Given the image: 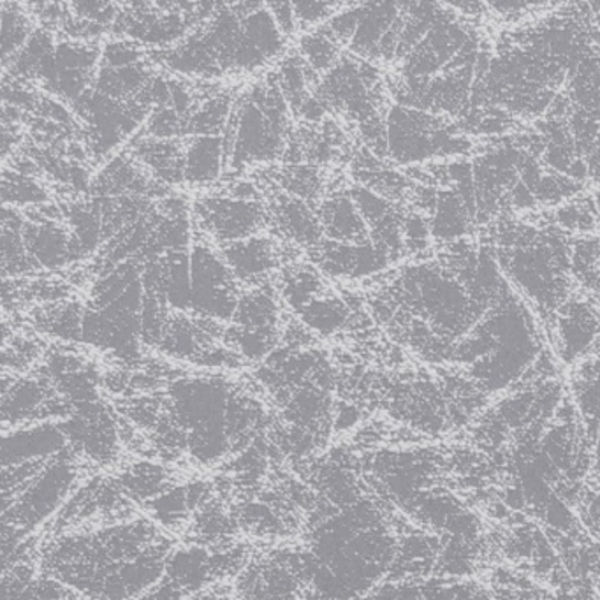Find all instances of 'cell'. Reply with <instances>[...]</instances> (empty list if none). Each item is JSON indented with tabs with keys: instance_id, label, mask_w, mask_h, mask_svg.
<instances>
[{
	"instance_id": "cell-1",
	"label": "cell",
	"mask_w": 600,
	"mask_h": 600,
	"mask_svg": "<svg viewBox=\"0 0 600 600\" xmlns=\"http://www.w3.org/2000/svg\"><path fill=\"white\" fill-rule=\"evenodd\" d=\"M286 101L274 87H254L233 110L225 142L231 148V166L243 168L247 164L269 163L284 155L286 136Z\"/></svg>"
},
{
	"instance_id": "cell-27",
	"label": "cell",
	"mask_w": 600,
	"mask_h": 600,
	"mask_svg": "<svg viewBox=\"0 0 600 600\" xmlns=\"http://www.w3.org/2000/svg\"><path fill=\"white\" fill-rule=\"evenodd\" d=\"M2 195H4L5 204L45 203L48 198L43 187L37 186L36 181H32L27 175H22V173H13V175L5 173Z\"/></svg>"
},
{
	"instance_id": "cell-19",
	"label": "cell",
	"mask_w": 600,
	"mask_h": 600,
	"mask_svg": "<svg viewBox=\"0 0 600 600\" xmlns=\"http://www.w3.org/2000/svg\"><path fill=\"white\" fill-rule=\"evenodd\" d=\"M210 560L204 549H184L168 558V573L173 587L196 588L207 579Z\"/></svg>"
},
{
	"instance_id": "cell-7",
	"label": "cell",
	"mask_w": 600,
	"mask_h": 600,
	"mask_svg": "<svg viewBox=\"0 0 600 600\" xmlns=\"http://www.w3.org/2000/svg\"><path fill=\"white\" fill-rule=\"evenodd\" d=\"M23 242L32 265L54 269L67 265L73 257V234L54 222L23 225Z\"/></svg>"
},
{
	"instance_id": "cell-5",
	"label": "cell",
	"mask_w": 600,
	"mask_h": 600,
	"mask_svg": "<svg viewBox=\"0 0 600 600\" xmlns=\"http://www.w3.org/2000/svg\"><path fill=\"white\" fill-rule=\"evenodd\" d=\"M319 266L330 275L362 277L385 268L389 256L376 245H345V243L324 242L315 247Z\"/></svg>"
},
{
	"instance_id": "cell-32",
	"label": "cell",
	"mask_w": 600,
	"mask_h": 600,
	"mask_svg": "<svg viewBox=\"0 0 600 600\" xmlns=\"http://www.w3.org/2000/svg\"><path fill=\"white\" fill-rule=\"evenodd\" d=\"M69 10L75 11L78 19L99 25H107L116 16V5L107 2H73Z\"/></svg>"
},
{
	"instance_id": "cell-21",
	"label": "cell",
	"mask_w": 600,
	"mask_h": 600,
	"mask_svg": "<svg viewBox=\"0 0 600 600\" xmlns=\"http://www.w3.org/2000/svg\"><path fill=\"white\" fill-rule=\"evenodd\" d=\"M85 310L78 303L54 307L43 310V318L40 319L41 327L52 335L67 338V341H80L84 336Z\"/></svg>"
},
{
	"instance_id": "cell-9",
	"label": "cell",
	"mask_w": 600,
	"mask_h": 600,
	"mask_svg": "<svg viewBox=\"0 0 600 600\" xmlns=\"http://www.w3.org/2000/svg\"><path fill=\"white\" fill-rule=\"evenodd\" d=\"M225 265L230 266L234 277L243 282H252L265 277L277 265L274 243L266 238H248L227 243L222 251Z\"/></svg>"
},
{
	"instance_id": "cell-25",
	"label": "cell",
	"mask_w": 600,
	"mask_h": 600,
	"mask_svg": "<svg viewBox=\"0 0 600 600\" xmlns=\"http://www.w3.org/2000/svg\"><path fill=\"white\" fill-rule=\"evenodd\" d=\"M323 291V284L319 280L314 269H296L295 274L286 280L284 298L292 309L300 312L303 307L309 305L310 301L319 298V292Z\"/></svg>"
},
{
	"instance_id": "cell-28",
	"label": "cell",
	"mask_w": 600,
	"mask_h": 600,
	"mask_svg": "<svg viewBox=\"0 0 600 600\" xmlns=\"http://www.w3.org/2000/svg\"><path fill=\"white\" fill-rule=\"evenodd\" d=\"M282 186L300 199L314 198L321 189V177L310 166H292L282 173Z\"/></svg>"
},
{
	"instance_id": "cell-23",
	"label": "cell",
	"mask_w": 600,
	"mask_h": 600,
	"mask_svg": "<svg viewBox=\"0 0 600 600\" xmlns=\"http://www.w3.org/2000/svg\"><path fill=\"white\" fill-rule=\"evenodd\" d=\"M300 52L315 73L332 71L338 63V43L324 31L301 37Z\"/></svg>"
},
{
	"instance_id": "cell-17",
	"label": "cell",
	"mask_w": 600,
	"mask_h": 600,
	"mask_svg": "<svg viewBox=\"0 0 600 600\" xmlns=\"http://www.w3.org/2000/svg\"><path fill=\"white\" fill-rule=\"evenodd\" d=\"M23 222L19 213L11 212L5 208L2 215V268L4 275L22 274L25 269L31 268L32 260L27 254V247L23 242Z\"/></svg>"
},
{
	"instance_id": "cell-24",
	"label": "cell",
	"mask_w": 600,
	"mask_h": 600,
	"mask_svg": "<svg viewBox=\"0 0 600 600\" xmlns=\"http://www.w3.org/2000/svg\"><path fill=\"white\" fill-rule=\"evenodd\" d=\"M330 414V400L326 393L318 388H303L292 395L291 402L287 403V415L295 423L312 424Z\"/></svg>"
},
{
	"instance_id": "cell-3",
	"label": "cell",
	"mask_w": 600,
	"mask_h": 600,
	"mask_svg": "<svg viewBox=\"0 0 600 600\" xmlns=\"http://www.w3.org/2000/svg\"><path fill=\"white\" fill-rule=\"evenodd\" d=\"M201 227L225 243L242 242L263 227L266 213L256 201L207 198L196 204Z\"/></svg>"
},
{
	"instance_id": "cell-33",
	"label": "cell",
	"mask_w": 600,
	"mask_h": 600,
	"mask_svg": "<svg viewBox=\"0 0 600 600\" xmlns=\"http://www.w3.org/2000/svg\"><path fill=\"white\" fill-rule=\"evenodd\" d=\"M268 10L274 16L277 27L280 29L284 36H291L292 32L298 27L296 22L295 5L289 2H269Z\"/></svg>"
},
{
	"instance_id": "cell-4",
	"label": "cell",
	"mask_w": 600,
	"mask_h": 600,
	"mask_svg": "<svg viewBox=\"0 0 600 600\" xmlns=\"http://www.w3.org/2000/svg\"><path fill=\"white\" fill-rule=\"evenodd\" d=\"M29 477L27 488H23L20 495L19 505L14 521H19L22 526L37 525L41 520H45L57 509L58 502L66 497L67 491L75 481V468L66 459L52 462L46 467L41 468L40 476Z\"/></svg>"
},
{
	"instance_id": "cell-10",
	"label": "cell",
	"mask_w": 600,
	"mask_h": 600,
	"mask_svg": "<svg viewBox=\"0 0 600 600\" xmlns=\"http://www.w3.org/2000/svg\"><path fill=\"white\" fill-rule=\"evenodd\" d=\"M274 219L280 234L292 242L318 247L324 236L318 213L312 212L303 199H280L275 208Z\"/></svg>"
},
{
	"instance_id": "cell-15",
	"label": "cell",
	"mask_w": 600,
	"mask_h": 600,
	"mask_svg": "<svg viewBox=\"0 0 600 600\" xmlns=\"http://www.w3.org/2000/svg\"><path fill=\"white\" fill-rule=\"evenodd\" d=\"M48 403V388L41 380L25 379L13 382V388H4L2 412L4 421L25 420Z\"/></svg>"
},
{
	"instance_id": "cell-18",
	"label": "cell",
	"mask_w": 600,
	"mask_h": 600,
	"mask_svg": "<svg viewBox=\"0 0 600 600\" xmlns=\"http://www.w3.org/2000/svg\"><path fill=\"white\" fill-rule=\"evenodd\" d=\"M300 315L303 324H307L310 330L327 336L338 332L347 323L349 307L338 298L326 296V298H315L310 301L309 305L300 310Z\"/></svg>"
},
{
	"instance_id": "cell-26",
	"label": "cell",
	"mask_w": 600,
	"mask_h": 600,
	"mask_svg": "<svg viewBox=\"0 0 600 600\" xmlns=\"http://www.w3.org/2000/svg\"><path fill=\"white\" fill-rule=\"evenodd\" d=\"M230 111V101L227 98H215L208 101L204 107L187 122V131L195 133L196 136H216V131H221L222 125L227 119Z\"/></svg>"
},
{
	"instance_id": "cell-22",
	"label": "cell",
	"mask_w": 600,
	"mask_h": 600,
	"mask_svg": "<svg viewBox=\"0 0 600 600\" xmlns=\"http://www.w3.org/2000/svg\"><path fill=\"white\" fill-rule=\"evenodd\" d=\"M31 31V22H29L25 13H22L16 5H4V10H2V29H0L4 66H8L10 58L20 54V49L27 45L29 40L32 37Z\"/></svg>"
},
{
	"instance_id": "cell-12",
	"label": "cell",
	"mask_w": 600,
	"mask_h": 600,
	"mask_svg": "<svg viewBox=\"0 0 600 600\" xmlns=\"http://www.w3.org/2000/svg\"><path fill=\"white\" fill-rule=\"evenodd\" d=\"M136 155L166 184H180L186 180V148L171 140H145L137 146Z\"/></svg>"
},
{
	"instance_id": "cell-20",
	"label": "cell",
	"mask_w": 600,
	"mask_h": 600,
	"mask_svg": "<svg viewBox=\"0 0 600 600\" xmlns=\"http://www.w3.org/2000/svg\"><path fill=\"white\" fill-rule=\"evenodd\" d=\"M224 342L245 358H265L277 344V327L247 330V327L231 326L230 330H225Z\"/></svg>"
},
{
	"instance_id": "cell-11",
	"label": "cell",
	"mask_w": 600,
	"mask_h": 600,
	"mask_svg": "<svg viewBox=\"0 0 600 600\" xmlns=\"http://www.w3.org/2000/svg\"><path fill=\"white\" fill-rule=\"evenodd\" d=\"M224 142L219 136H195L186 145L184 178L190 186H203L221 175Z\"/></svg>"
},
{
	"instance_id": "cell-13",
	"label": "cell",
	"mask_w": 600,
	"mask_h": 600,
	"mask_svg": "<svg viewBox=\"0 0 600 600\" xmlns=\"http://www.w3.org/2000/svg\"><path fill=\"white\" fill-rule=\"evenodd\" d=\"M560 338L565 358L573 359L587 349L600 333L599 318L585 303H573L560 318Z\"/></svg>"
},
{
	"instance_id": "cell-29",
	"label": "cell",
	"mask_w": 600,
	"mask_h": 600,
	"mask_svg": "<svg viewBox=\"0 0 600 600\" xmlns=\"http://www.w3.org/2000/svg\"><path fill=\"white\" fill-rule=\"evenodd\" d=\"M143 57L142 48H137L129 41H115L104 48L102 54V69H122V67L140 64Z\"/></svg>"
},
{
	"instance_id": "cell-6",
	"label": "cell",
	"mask_w": 600,
	"mask_h": 600,
	"mask_svg": "<svg viewBox=\"0 0 600 600\" xmlns=\"http://www.w3.org/2000/svg\"><path fill=\"white\" fill-rule=\"evenodd\" d=\"M64 447H66V433L54 424L19 430L4 437V447H2L4 468L52 458Z\"/></svg>"
},
{
	"instance_id": "cell-2",
	"label": "cell",
	"mask_w": 600,
	"mask_h": 600,
	"mask_svg": "<svg viewBox=\"0 0 600 600\" xmlns=\"http://www.w3.org/2000/svg\"><path fill=\"white\" fill-rule=\"evenodd\" d=\"M192 310L207 318L233 319L240 298L234 291V275L224 257L207 245H196L190 256Z\"/></svg>"
},
{
	"instance_id": "cell-30",
	"label": "cell",
	"mask_w": 600,
	"mask_h": 600,
	"mask_svg": "<svg viewBox=\"0 0 600 600\" xmlns=\"http://www.w3.org/2000/svg\"><path fill=\"white\" fill-rule=\"evenodd\" d=\"M292 5H295L298 27L303 29V31L312 27L315 23L330 19L333 11L341 10V4H332V2H296Z\"/></svg>"
},
{
	"instance_id": "cell-8",
	"label": "cell",
	"mask_w": 600,
	"mask_h": 600,
	"mask_svg": "<svg viewBox=\"0 0 600 600\" xmlns=\"http://www.w3.org/2000/svg\"><path fill=\"white\" fill-rule=\"evenodd\" d=\"M318 215L323 225L324 236L330 238V242L367 245V221L363 219L349 196L326 199Z\"/></svg>"
},
{
	"instance_id": "cell-14",
	"label": "cell",
	"mask_w": 600,
	"mask_h": 600,
	"mask_svg": "<svg viewBox=\"0 0 600 600\" xmlns=\"http://www.w3.org/2000/svg\"><path fill=\"white\" fill-rule=\"evenodd\" d=\"M163 265V295L173 309H192L190 259L184 251L168 252Z\"/></svg>"
},
{
	"instance_id": "cell-31",
	"label": "cell",
	"mask_w": 600,
	"mask_h": 600,
	"mask_svg": "<svg viewBox=\"0 0 600 600\" xmlns=\"http://www.w3.org/2000/svg\"><path fill=\"white\" fill-rule=\"evenodd\" d=\"M184 120L171 107L157 108L148 124V133L157 140H169L180 133Z\"/></svg>"
},
{
	"instance_id": "cell-16",
	"label": "cell",
	"mask_w": 600,
	"mask_h": 600,
	"mask_svg": "<svg viewBox=\"0 0 600 600\" xmlns=\"http://www.w3.org/2000/svg\"><path fill=\"white\" fill-rule=\"evenodd\" d=\"M278 309L271 292L266 289L248 292L242 296L234 312V326L247 330H268L277 327Z\"/></svg>"
}]
</instances>
